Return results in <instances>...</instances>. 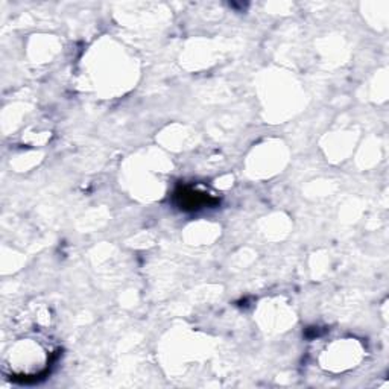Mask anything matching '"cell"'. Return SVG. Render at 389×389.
<instances>
[{"mask_svg":"<svg viewBox=\"0 0 389 389\" xmlns=\"http://www.w3.org/2000/svg\"><path fill=\"white\" fill-rule=\"evenodd\" d=\"M175 198L183 210H198L208 204H216V199L211 198L208 193L196 192L192 187H180L175 192Z\"/></svg>","mask_w":389,"mask_h":389,"instance_id":"1","label":"cell"}]
</instances>
